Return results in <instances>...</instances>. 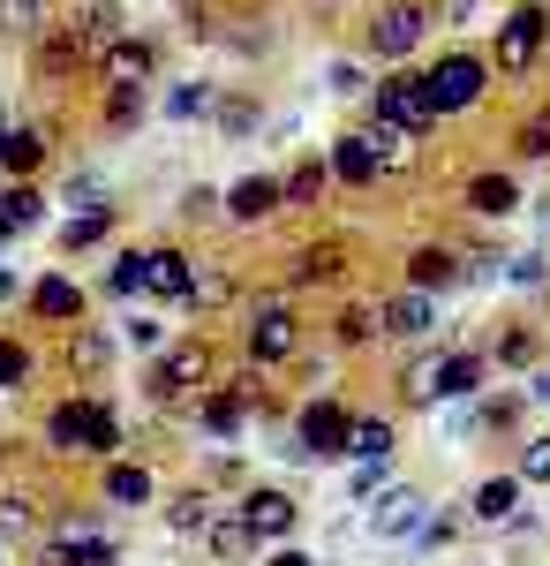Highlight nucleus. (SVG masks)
<instances>
[{
	"mask_svg": "<svg viewBox=\"0 0 550 566\" xmlns=\"http://www.w3.org/2000/svg\"><path fill=\"white\" fill-rule=\"evenodd\" d=\"M114 363V333H98V325H68V370L76 378H98Z\"/></svg>",
	"mask_w": 550,
	"mask_h": 566,
	"instance_id": "nucleus-32",
	"label": "nucleus"
},
{
	"mask_svg": "<svg viewBox=\"0 0 550 566\" xmlns=\"http://www.w3.org/2000/svg\"><path fill=\"white\" fill-rule=\"evenodd\" d=\"M543 45H550V8H543V0H520V8H506V15H498V39H490V69H498L506 84H520V76H536Z\"/></svg>",
	"mask_w": 550,
	"mask_h": 566,
	"instance_id": "nucleus-1",
	"label": "nucleus"
},
{
	"mask_svg": "<svg viewBox=\"0 0 550 566\" xmlns=\"http://www.w3.org/2000/svg\"><path fill=\"white\" fill-rule=\"evenodd\" d=\"M490 378V348H430V400H467Z\"/></svg>",
	"mask_w": 550,
	"mask_h": 566,
	"instance_id": "nucleus-12",
	"label": "nucleus"
},
{
	"mask_svg": "<svg viewBox=\"0 0 550 566\" xmlns=\"http://www.w3.org/2000/svg\"><path fill=\"white\" fill-rule=\"evenodd\" d=\"M325 84H332L339 98H355V91H362V69H355V61H332V69H325Z\"/></svg>",
	"mask_w": 550,
	"mask_h": 566,
	"instance_id": "nucleus-50",
	"label": "nucleus"
},
{
	"mask_svg": "<svg viewBox=\"0 0 550 566\" xmlns=\"http://www.w3.org/2000/svg\"><path fill=\"white\" fill-rule=\"evenodd\" d=\"M528 400H550V370H536V378H528Z\"/></svg>",
	"mask_w": 550,
	"mask_h": 566,
	"instance_id": "nucleus-56",
	"label": "nucleus"
},
{
	"mask_svg": "<svg viewBox=\"0 0 550 566\" xmlns=\"http://www.w3.org/2000/svg\"><path fill=\"white\" fill-rule=\"evenodd\" d=\"M347 242H309V250H295V258H287V287H339V280H347Z\"/></svg>",
	"mask_w": 550,
	"mask_h": 566,
	"instance_id": "nucleus-17",
	"label": "nucleus"
},
{
	"mask_svg": "<svg viewBox=\"0 0 550 566\" xmlns=\"http://www.w3.org/2000/svg\"><path fill=\"white\" fill-rule=\"evenodd\" d=\"M128 340H136V348H159L167 325H159V317H128Z\"/></svg>",
	"mask_w": 550,
	"mask_h": 566,
	"instance_id": "nucleus-53",
	"label": "nucleus"
},
{
	"mask_svg": "<svg viewBox=\"0 0 550 566\" xmlns=\"http://www.w3.org/2000/svg\"><path fill=\"white\" fill-rule=\"evenodd\" d=\"M520 491H528L520 476H483V483H475V499H467V522H475V528H498V522H512Z\"/></svg>",
	"mask_w": 550,
	"mask_h": 566,
	"instance_id": "nucleus-27",
	"label": "nucleus"
},
{
	"mask_svg": "<svg viewBox=\"0 0 550 566\" xmlns=\"http://www.w3.org/2000/svg\"><path fill=\"white\" fill-rule=\"evenodd\" d=\"M45 167V129H15L8 114H0V175L8 181H31Z\"/></svg>",
	"mask_w": 550,
	"mask_h": 566,
	"instance_id": "nucleus-25",
	"label": "nucleus"
},
{
	"mask_svg": "<svg viewBox=\"0 0 550 566\" xmlns=\"http://www.w3.org/2000/svg\"><path fill=\"white\" fill-rule=\"evenodd\" d=\"M219 212L234 219V227H264L272 212H287V189H279V175H242L219 197Z\"/></svg>",
	"mask_w": 550,
	"mask_h": 566,
	"instance_id": "nucleus-15",
	"label": "nucleus"
},
{
	"mask_svg": "<svg viewBox=\"0 0 550 566\" xmlns=\"http://www.w3.org/2000/svg\"><path fill=\"white\" fill-rule=\"evenodd\" d=\"M98 122H106V129H136V122H144V84H106Z\"/></svg>",
	"mask_w": 550,
	"mask_h": 566,
	"instance_id": "nucleus-38",
	"label": "nucleus"
},
{
	"mask_svg": "<svg viewBox=\"0 0 550 566\" xmlns=\"http://www.w3.org/2000/svg\"><path fill=\"white\" fill-rule=\"evenodd\" d=\"M204 552H212L219 566L256 559V528L242 522V506H219V514H212V528H204Z\"/></svg>",
	"mask_w": 550,
	"mask_h": 566,
	"instance_id": "nucleus-23",
	"label": "nucleus"
},
{
	"mask_svg": "<svg viewBox=\"0 0 550 566\" xmlns=\"http://www.w3.org/2000/svg\"><path fill=\"white\" fill-rule=\"evenodd\" d=\"M0 461H8V446H0Z\"/></svg>",
	"mask_w": 550,
	"mask_h": 566,
	"instance_id": "nucleus-58",
	"label": "nucleus"
},
{
	"mask_svg": "<svg viewBox=\"0 0 550 566\" xmlns=\"http://www.w3.org/2000/svg\"><path fill=\"white\" fill-rule=\"evenodd\" d=\"M76 69H84V53L68 39V23H45L39 45H31V76H39V84H61V76H76Z\"/></svg>",
	"mask_w": 550,
	"mask_h": 566,
	"instance_id": "nucleus-24",
	"label": "nucleus"
},
{
	"mask_svg": "<svg viewBox=\"0 0 550 566\" xmlns=\"http://www.w3.org/2000/svg\"><path fill=\"white\" fill-rule=\"evenodd\" d=\"M461 205H467L475 219H506V212H520V181L498 175V167H483V175H467Z\"/></svg>",
	"mask_w": 550,
	"mask_h": 566,
	"instance_id": "nucleus-22",
	"label": "nucleus"
},
{
	"mask_svg": "<svg viewBox=\"0 0 550 566\" xmlns=\"http://www.w3.org/2000/svg\"><path fill=\"white\" fill-rule=\"evenodd\" d=\"M325 167H332V181H339V189H370V181H384V167H378V151H370V136H362V129L332 136Z\"/></svg>",
	"mask_w": 550,
	"mask_h": 566,
	"instance_id": "nucleus-18",
	"label": "nucleus"
},
{
	"mask_svg": "<svg viewBox=\"0 0 550 566\" xmlns=\"http://www.w3.org/2000/svg\"><path fill=\"white\" fill-rule=\"evenodd\" d=\"M8 15H15V31H45V0H8Z\"/></svg>",
	"mask_w": 550,
	"mask_h": 566,
	"instance_id": "nucleus-52",
	"label": "nucleus"
},
{
	"mask_svg": "<svg viewBox=\"0 0 550 566\" xmlns=\"http://www.w3.org/2000/svg\"><path fill=\"white\" fill-rule=\"evenodd\" d=\"M61 23H68L76 53H84V69H106V61H114V45L128 39L121 0H84V8H76V15H61Z\"/></svg>",
	"mask_w": 550,
	"mask_h": 566,
	"instance_id": "nucleus-8",
	"label": "nucleus"
},
{
	"mask_svg": "<svg viewBox=\"0 0 550 566\" xmlns=\"http://www.w3.org/2000/svg\"><path fill=\"white\" fill-rule=\"evenodd\" d=\"M264 566H317V559H309V552H295V544H279V552H272Z\"/></svg>",
	"mask_w": 550,
	"mask_h": 566,
	"instance_id": "nucleus-55",
	"label": "nucleus"
},
{
	"mask_svg": "<svg viewBox=\"0 0 550 566\" xmlns=\"http://www.w3.org/2000/svg\"><path fill=\"white\" fill-rule=\"evenodd\" d=\"M347 461H392V423H384V416H355Z\"/></svg>",
	"mask_w": 550,
	"mask_h": 566,
	"instance_id": "nucleus-39",
	"label": "nucleus"
},
{
	"mask_svg": "<svg viewBox=\"0 0 550 566\" xmlns=\"http://www.w3.org/2000/svg\"><path fill=\"white\" fill-rule=\"evenodd\" d=\"M362 136H370V151H378V167H384V181H415L423 175V151H430V136H415V129H400V122H362Z\"/></svg>",
	"mask_w": 550,
	"mask_h": 566,
	"instance_id": "nucleus-11",
	"label": "nucleus"
},
{
	"mask_svg": "<svg viewBox=\"0 0 550 566\" xmlns=\"http://www.w3.org/2000/svg\"><path fill=\"white\" fill-rule=\"evenodd\" d=\"M106 295L128 303V295H151V250H121V258L106 264Z\"/></svg>",
	"mask_w": 550,
	"mask_h": 566,
	"instance_id": "nucleus-33",
	"label": "nucleus"
},
{
	"mask_svg": "<svg viewBox=\"0 0 550 566\" xmlns=\"http://www.w3.org/2000/svg\"><path fill=\"white\" fill-rule=\"evenodd\" d=\"M430 23H437V8H430V0H384L378 15H370V31H362V45H370L378 61H408V53L423 45Z\"/></svg>",
	"mask_w": 550,
	"mask_h": 566,
	"instance_id": "nucleus-5",
	"label": "nucleus"
},
{
	"mask_svg": "<svg viewBox=\"0 0 550 566\" xmlns=\"http://www.w3.org/2000/svg\"><path fill=\"white\" fill-rule=\"evenodd\" d=\"M189 287H197V258L189 250H151V303H181L189 310Z\"/></svg>",
	"mask_w": 550,
	"mask_h": 566,
	"instance_id": "nucleus-26",
	"label": "nucleus"
},
{
	"mask_svg": "<svg viewBox=\"0 0 550 566\" xmlns=\"http://www.w3.org/2000/svg\"><path fill=\"white\" fill-rule=\"evenodd\" d=\"M212 370H219L212 340H181V348H167L159 363H151V378H144V392H151L159 408H173L181 392H204V386H212Z\"/></svg>",
	"mask_w": 550,
	"mask_h": 566,
	"instance_id": "nucleus-4",
	"label": "nucleus"
},
{
	"mask_svg": "<svg viewBox=\"0 0 550 566\" xmlns=\"http://www.w3.org/2000/svg\"><path fill=\"white\" fill-rule=\"evenodd\" d=\"M31 317L39 325H84V287L68 280V272H45V280H31Z\"/></svg>",
	"mask_w": 550,
	"mask_h": 566,
	"instance_id": "nucleus-16",
	"label": "nucleus"
},
{
	"mask_svg": "<svg viewBox=\"0 0 550 566\" xmlns=\"http://www.w3.org/2000/svg\"><path fill=\"white\" fill-rule=\"evenodd\" d=\"M0 189H8V175H0Z\"/></svg>",
	"mask_w": 550,
	"mask_h": 566,
	"instance_id": "nucleus-59",
	"label": "nucleus"
},
{
	"mask_svg": "<svg viewBox=\"0 0 550 566\" xmlns=\"http://www.w3.org/2000/svg\"><path fill=\"white\" fill-rule=\"evenodd\" d=\"M370 114L378 122H400V129L430 136L445 114H437V98H430V76H415V69H392L384 84H370Z\"/></svg>",
	"mask_w": 550,
	"mask_h": 566,
	"instance_id": "nucleus-3",
	"label": "nucleus"
},
{
	"mask_svg": "<svg viewBox=\"0 0 550 566\" xmlns=\"http://www.w3.org/2000/svg\"><path fill=\"white\" fill-rule=\"evenodd\" d=\"M212 514H219V506L204 499V491H173V499H167V528H173V536H204Z\"/></svg>",
	"mask_w": 550,
	"mask_h": 566,
	"instance_id": "nucleus-35",
	"label": "nucleus"
},
{
	"mask_svg": "<svg viewBox=\"0 0 550 566\" xmlns=\"http://www.w3.org/2000/svg\"><path fill=\"white\" fill-rule=\"evenodd\" d=\"M250 8H256V0H250Z\"/></svg>",
	"mask_w": 550,
	"mask_h": 566,
	"instance_id": "nucleus-60",
	"label": "nucleus"
},
{
	"mask_svg": "<svg viewBox=\"0 0 550 566\" xmlns=\"http://www.w3.org/2000/svg\"><path fill=\"white\" fill-rule=\"evenodd\" d=\"M8 295H15V272H8V264H0V303H8Z\"/></svg>",
	"mask_w": 550,
	"mask_h": 566,
	"instance_id": "nucleus-57",
	"label": "nucleus"
},
{
	"mask_svg": "<svg viewBox=\"0 0 550 566\" xmlns=\"http://www.w3.org/2000/svg\"><path fill=\"white\" fill-rule=\"evenodd\" d=\"M384 333H392V340H430V333H437V303H430L423 287L384 295Z\"/></svg>",
	"mask_w": 550,
	"mask_h": 566,
	"instance_id": "nucleus-21",
	"label": "nucleus"
},
{
	"mask_svg": "<svg viewBox=\"0 0 550 566\" xmlns=\"http://www.w3.org/2000/svg\"><path fill=\"white\" fill-rule=\"evenodd\" d=\"M347 491H355V506H370L378 491H392V476H384V461H355V476H347Z\"/></svg>",
	"mask_w": 550,
	"mask_h": 566,
	"instance_id": "nucleus-45",
	"label": "nucleus"
},
{
	"mask_svg": "<svg viewBox=\"0 0 550 566\" xmlns=\"http://www.w3.org/2000/svg\"><path fill=\"white\" fill-rule=\"evenodd\" d=\"M189 416H197V431H204V438H242V431H250V416H256V378H242V386H204Z\"/></svg>",
	"mask_w": 550,
	"mask_h": 566,
	"instance_id": "nucleus-9",
	"label": "nucleus"
},
{
	"mask_svg": "<svg viewBox=\"0 0 550 566\" xmlns=\"http://www.w3.org/2000/svg\"><path fill=\"white\" fill-rule=\"evenodd\" d=\"M212 114H219V129H226V136L256 129V98H242V91H219V106H212Z\"/></svg>",
	"mask_w": 550,
	"mask_h": 566,
	"instance_id": "nucleus-43",
	"label": "nucleus"
},
{
	"mask_svg": "<svg viewBox=\"0 0 550 566\" xmlns=\"http://www.w3.org/2000/svg\"><path fill=\"white\" fill-rule=\"evenodd\" d=\"M453 536H461V522H453V514H437V522H423V552H445Z\"/></svg>",
	"mask_w": 550,
	"mask_h": 566,
	"instance_id": "nucleus-51",
	"label": "nucleus"
},
{
	"mask_svg": "<svg viewBox=\"0 0 550 566\" xmlns=\"http://www.w3.org/2000/svg\"><path fill=\"white\" fill-rule=\"evenodd\" d=\"M453 280H467V258H461V250H445V242H415V250H408V287L445 295Z\"/></svg>",
	"mask_w": 550,
	"mask_h": 566,
	"instance_id": "nucleus-19",
	"label": "nucleus"
},
{
	"mask_svg": "<svg viewBox=\"0 0 550 566\" xmlns=\"http://www.w3.org/2000/svg\"><path fill=\"white\" fill-rule=\"evenodd\" d=\"M430 76V98H437V114H467V106H483V91H490V61L483 53H467V45H453V53H437L423 69Z\"/></svg>",
	"mask_w": 550,
	"mask_h": 566,
	"instance_id": "nucleus-2",
	"label": "nucleus"
},
{
	"mask_svg": "<svg viewBox=\"0 0 550 566\" xmlns=\"http://www.w3.org/2000/svg\"><path fill=\"white\" fill-rule=\"evenodd\" d=\"M98 491H106L114 506H151V469H136V461H106Z\"/></svg>",
	"mask_w": 550,
	"mask_h": 566,
	"instance_id": "nucleus-34",
	"label": "nucleus"
},
{
	"mask_svg": "<svg viewBox=\"0 0 550 566\" xmlns=\"http://www.w3.org/2000/svg\"><path fill=\"white\" fill-rule=\"evenodd\" d=\"M506 280H512V287H543L550 258H543V250H536V258H506Z\"/></svg>",
	"mask_w": 550,
	"mask_h": 566,
	"instance_id": "nucleus-48",
	"label": "nucleus"
},
{
	"mask_svg": "<svg viewBox=\"0 0 550 566\" xmlns=\"http://www.w3.org/2000/svg\"><path fill=\"white\" fill-rule=\"evenodd\" d=\"M212 212H219L212 189H189V197H181V219H212Z\"/></svg>",
	"mask_w": 550,
	"mask_h": 566,
	"instance_id": "nucleus-54",
	"label": "nucleus"
},
{
	"mask_svg": "<svg viewBox=\"0 0 550 566\" xmlns=\"http://www.w3.org/2000/svg\"><path fill=\"white\" fill-rule=\"evenodd\" d=\"M106 234H114V205H106V212H76L61 227V250H98Z\"/></svg>",
	"mask_w": 550,
	"mask_h": 566,
	"instance_id": "nucleus-41",
	"label": "nucleus"
},
{
	"mask_svg": "<svg viewBox=\"0 0 550 566\" xmlns=\"http://www.w3.org/2000/svg\"><path fill=\"white\" fill-rule=\"evenodd\" d=\"M279 189H287V212H317L325 189H332V167H325V159H295V167L279 175Z\"/></svg>",
	"mask_w": 550,
	"mask_h": 566,
	"instance_id": "nucleus-30",
	"label": "nucleus"
},
{
	"mask_svg": "<svg viewBox=\"0 0 550 566\" xmlns=\"http://www.w3.org/2000/svg\"><path fill=\"white\" fill-rule=\"evenodd\" d=\"M114 559H121V552H114V536L98 522H61L39 544V566H114Z\"/></svg>",
	"mask_w": 550,
	"mask_h": 566,
	"instance_id": "nucleus-10",
	"label": "nucleus"
},
{
	"mask_svg": "<svg viewBox=\"0 0 550 566\" xmlns=\"http://www.w3.org/2000/svg\"><path fill=\"white\" fill-rule=\"evenodd\" d=\"M242 522L256 528V544H279V536H295L302 506L287 499V491H272V483H264V491H250V499H242Z\"/></svg>",
	"mask_w": 550,
	"mask_h": 566,
	"instance_id": "nucleus-20",
	"label": "nucleus"
},
{
	"mask_svg": "<svg viewBox=\"0 0 550 566\" xmlns=\"http://www.w3.org/2000/svg\"><path fill=\"white\" fill-rule=\"evenodd\" d=\"M242 348H250L256 370H279V363L302 355V325H295V310H287V295H272V303L242 325Z\"/></svg>",
	"mask_w": 550,
	"mask_h": 566,
	"instance_id": "nucleus-6",
	"label": "nucleus"
},
{
	"mask_svg": "<svg viewBox=\"0 0 550 566\" xmlns=\"http://www.w3.org/2000/svg\"><path fill=\"white\" fill-rule=\"evenodd\" d=\"M512 151H520V159H550V106H543V114H528V122L512 129Z\"/></svg>",
	"mask_w": 550,
	"mask_h": 566,
	"instance_id": "nucleus-42",
	"label": "nucleus"
},
{
	"mask_svg": "<svg viewBox=\"0 0 550 566\" xmlns=\"http://www.w3.org/2000/svg\"><path fill=\"white\" fill-rule=\"evenodd\" d=\"M31 528V499H0V536H23Z\"/></svg>",
	"mask_w": 550,
	"mask_h": 566,
	"instance_id": "nucleus-49",
	"label": "nucleus"
},
{
	"mask_svg": "<svg viewBox=\"0 0 550 566\" xmlns=\"http://www.w3.org/2000/svg\"><path fill=\"white\" fill-rule=\"evenodd\" d=\"M98 408H106V400H91V392L61 400V408H45V446H53V453H84V461H91V438H98Z\"/></svg>",
	"mask_w": 550,
	"mask_h": 566,
	"instance_id": "nucleus-14",
	"label": "nucleus"
},
{
	"mask_svg": "<svg viewBox=\"0 0 550 566\" xmlns=\"http://www.w3.org/2000/svg\"><path fill=\"white\" fill-rule=\"evenodd\" d=\"M332 340H339V348H370V340H384V295L339 303V317H332Z\"/></svg>",
	"mask_w": 550,
	"mask_h": 566,
	"instance_id": "nucleus-28",
	"label": "nucleus"
},
{
	"mask_svg": "<svg viewBox=\"0 0 550 566\" xmlns=\"http://www.w3.org/2000/svg\"><path fill=\"white\" fill-rule=\"evenodd\" d=\"M512 476H520V483H550V431L520 446V469H512Z\"/></svg>",
	"mask_w": 550,
	"mask_h": 566,
	"instance_id": "nucleus-46",
	"label": "nucleus"
},
{
	"mask_svg": "<svg viewBox=\"0 0 550 566\" xmlns=\"http://www.w3.org/2000/svg\"><path fill=\"white\" fill-rule=\"evenodd\" d=\"M475 423H483V431H512V423H520V400H512V392L483 400V408H475Z\"/></svg>",
	"mask_w": 550,
	"mask_h": 566,
	"instance_id": "nucleus-47",
	"label": "nucleus"
},
{
	"mask_svg": "<svg viewBox=\"0 0 550 566\" xmlns=\"http://www.w3.org/2000/svg\"><path fill=\"white\" fill-rule=\"evenodd\" d=\"M347 438H355V416L339 408L332 392L302 400V416H295V453L302 461H332V453H347Z\"/></svg>",
	"mask_w": 550,
	"mask_h": 566,
	"instance_id": "nucleus-7",
	"label": "nucleus"
},
{
	"mask_svg": "<svg viewBox=\"0 0 550 566\" xmlns=\"http://www.w3.org/2000/svg\"><path fill=\"white\" fill-rule=\"evenodd\" d=\"M39 219H45V197L31 181H8V189H0V242H8V234H31Z\"/></svg>",
	"mask_w": 550,
	"mask_h": 566,
	"instance_id": "nucleus-31",
	"label": "nucleus"
},
{
	"mask_svg": "<svg viewBox=\"0 0 550 566\" xmlns=\"http://www.w3.org/2000/svg\"><path fill=\"white\" fill-rule=\"evenodd\" d=\"M219 106V84H204V76H189V84L167 91V122H204Z\"/></svg>",
	"mask_w": 550,
	"mask_h": 566,
	"instance_id": "nucleus-37",
	"label": "nucleus"
},
{
	"mask_svg": "<svg viewBox=\"0 0 550 566\" xmlns=\"http://www.w3.org/2000/svg\"><path fill=\"white\" fill-rule=\"evenodd\" d=\"M98 76H106V84H151V76H159V39H136V31H128Z\"/></svg>",
	"mask_w": 550,
	"mask_h": 566,
	"instance_id": "nucleus-29",
	"label": "nucleus"
},
{
	"mask_svg": "<svg viewBox=\"0 0 550 566\" xmlns=\"http://www.w3.org/2000/svg\"><path fill=\"white\" fill-rule=\"evenodd\" d=\"M536 348H543V340H536V325H520V317H512L506 333L490 340V363H498V370H528V363H536Z\"/></svg>",
	"mask_w": 550,
	"mask_h": 566,
	"instance_id": "nucleus-36",
	"label": "nucleus"
},
{
	"mask_svg": "<svg viewBox=\"0 0 550 566\" xmlns=\"http://www.w3.org/2000/svg\"><path fill=\"white\" fill-rule=\"evenodd\" d=\"M423 522H430V506H423V491H415V483H392V491L370 499V536H384V544L423 536Z\"/></svg>",
	"mask_w": 550,
	"mask_h": 566,
	"instance_id": "nucleus-13",
	"label": "nucleus"
},
{
	"mask_svg": "<svg viewBox=\"0 0 550 566\" xmlns=\"http://www.w3.org/2000/svg\"><path fill=\"white\" fill-rule=\"evenodd\" d=\"M15 386H31V348L23 340H0V392H15Z\"/></svg>",
	"mask_w": 550,
	"mask_h": 566,
	"instance_id": "nucleus-44",
	"label": "nucleus"
},
{
	"mask_svg": "<svg viewBox=\"0 0 550 566\" xmlns=\"http://www.w3.org/2000/svg\"><path fill=\"white\" fill-rule=\"evenodd\" d=\"M234 303V272L226 264H204L197 258V287H189V310H226Z\"/></svg>",
	"mask_w": 550,
	"mask_h": 566,
	"instance_id": "nucleus-40",
	"label": "nucleus"
}]
</instances>
